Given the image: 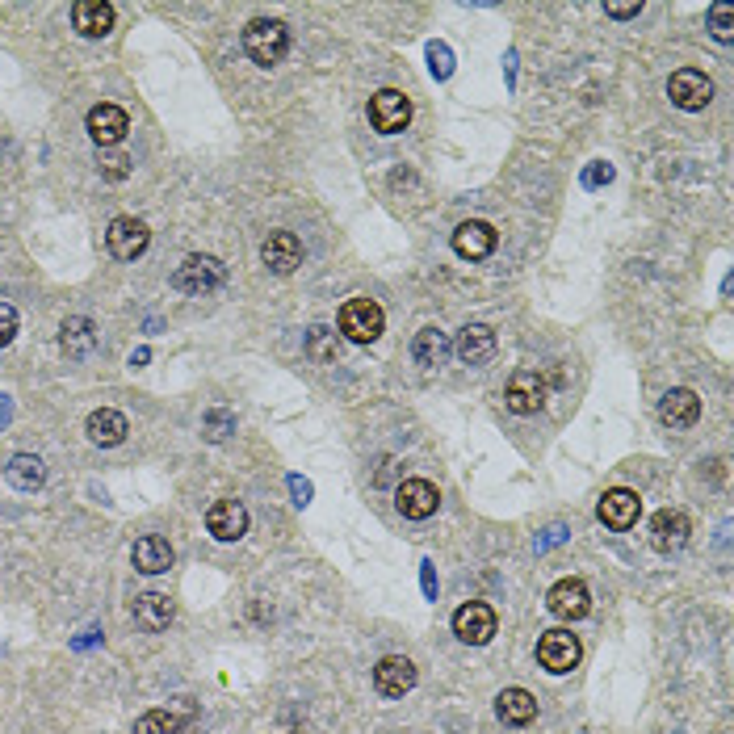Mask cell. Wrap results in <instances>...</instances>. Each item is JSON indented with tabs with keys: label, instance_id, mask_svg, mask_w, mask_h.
Returning a JSON list of instances; mask_svg holds the SVG:
<instances>
[{
	"label": "cell",
	"instance_id": "cell-1",
	"mask_svg": "<svg viewBox=\"0 0 734 734\" xmlns=\"http://www.w3.org/2000/svg\"><path fill=\"white\" fill-rule=\"evenodd\" d=\"M244 51H248L252 63L273 68V63H282L286 51H290V30L282 26V21H273V17H256V21H248V30H244Z\"/></svg>",
	"mask_w": 734,
	"mask_h": 734
},
{
	"label": "cell",
	"instance_id": "cell-2",
	"mask_svg": "<svg viewBox=\"0 0 734 734\" xmlns=\"http://www.w3.org/2000/svg\"><path fill=\"white\" fill-rule=\"evenodd\" d=\"M223 282H227V265L219 261V256H202V252L185 256L181 269L172 273V286H177L181 294H198V298L219 290Z\"/></svg>",
	"mask_w": 734,
	"mask_h": 734
},
{
	"label": "cell",
	"instance_id": "cell-3",
	"mask_svg": "<svg viewBox=\"0 0 734 734\" xmlns=\"http://www.w3.org/2000/svg\"><path fill=\"white\" fill-rule=\"evenodd\" d=\"M382 323H386V315H382L378 302H370V298H353V302H344V307H340V332L349 336L353 344L378 340Z\"/></svg>",
	"mask_w": 734,
	"mask_h": 734
},
{
	"label": "cell",
	"instance_id": "cell-4",
	"mask_svg": "<svg viewBox=\"0 0 734 734\" xmlns=\"http://www.w3.org/2000/svg\"><path fill=\"white\" fill-rule=\"evenodd\" d=\"M579 655H584L579 651V638L567 630H550L537 642V663H542L550 676H567L571 667H579Z\"/></svg>",
	"mask_w": 734,
	"mask_h": 734
},
{
	"label": "cell",
	"instance_id": "cell-5",
	"mask_svg": "<svg viewBox=\"0 0 734 734\" xmlns=\"http://www.w3.org/2000/svg\"><path fill=\"white\" fill-rule=\"evenodd\" d=\"M370 122L378 135H399L407 122H412V101L399 89H382L370 97Z\"/></svg>",
	"mask_w": 734,
	"mask_h": 734
},
{
	"label": "cell",
	"instance_id": "cell-6",
	"mask_svg": "<svg viewBox=\"0 0 734 734\" xmlns=\"http://www.w3.org/2000/svg\"><path fill=\"white\" fill-rule=\"evenodd\" d=\"M453 634H458L462 642H470V646L491 642L495 638V609H491V604H483V600L462 604V609L453 613Z\"/></svg>",
	"mask_w": 734,
	"mask_h": 734
},
{
	"label": "cell",
	"instance_id": "cell-7",
	"mask_svg": "<svg viewBox=\"0 0 734 734\" xmlns=\"http://www.w3.org/2000/svg\"><path fill=\"white\" fill-rule=\"evenodd\" d=\"M667 97H672V105H680V110H705V105L714 101V84H709L705 72L684 68L667 80Z\"/></svg>",
	"mask_w": 734,
	"mask_h": 734
},
{
	"label": "cell",
	"instance_id": "cell-8",
	"mask_svg": "<svg viewBox=\"0 0 734 734\" xmlns=\"http://www.w3.org/2000/svg\"><path fill=\"white\" fill-rule=\"evenodd\" d=\"M395 508L407 516V521H428V516L441 508V491L428 479H407L395 491Z\"/></svg>",
	"mask_w": 734,
	"mask_h": 734
},
{
	"label": "cell",
	"instance_id": "cell-9",
	"mask_svg": "<svg viewBox=\"0 0 734 734\" xmlns=\"http://www.w3.org/2000/svg\"><path fill=\"white\" fill-rule=\"evenodd\" d=\"M504 407H508V412H516V416H533V412H542V407H546V382L537 378L533 370L512 374L508 391H504Z\"/></svg>",
	"mask_w": 734,
	"mask_h": 734
},
{
	"label": "cell",
	"instance_id": "cell-10",
	"mask_svg": "<svg viewBox=\"0 0 734 734\" xmlns=\"http://www.w3.org/2000/svg\"><path fill=\"white\" fill-rule=\"evenodd\" d=\"M105 244H110V252L118 256V261H135V256L147 252L151 231L139 219H131V214H122V219H114L110 231H105Z\"/></svg>",
	"mask_w": 734,
	"mask_h": 734
},
{
	"label": "cell",
	"instance_id": "cell-11",
	"mask_svg": "<svg viewBox=\"0 0 734 734\" xmlns=\"http://www.w3.org/2000/svg\"><path fill=\"white\" fill-rule=\"evenodd\" d=\"M126 131H131V118H126L122 105L101 101V105H93V110H89V135H93V143H97V147H114V143H122V139H126Z\"/></svg>",
	"mask_w": 734,
	"mask_h": 734
},
{
	"label": "cell",
	"instance_id": "cell-12",
	"mask_svg": "<svg viewBox=\"0 0 734 734\" xmlns=\"http://www.w3.org/2000/svg\"><path fill=\"white\" fill-rule=\"evenodd\" d=\"M600 521L609 525V529H617V533H625V529H634L638 525V512H642V500L634 491H625V487H613V491H604V500H600Z\"/></svg>",
	"mask_w": 734,
	"mask_h": 734
},
{
	"label": "cell",
	"instance_id": "cell-13",
	"mask_svg": "<svg viewBox=\"0 0 734 734\" xmlns=\"http://www.w3.org/2000/svg\"><path fill=\"white\" fill-rule=\"evenodd\" d=\"M688 533H693L688 516L676 512V508H663V512H655V521H651V546L659 554H676L688 542Z\"/></svg>",
	"mask_w": 734,
	"mask_h": 734
},
{
	"label": "cell",
	"instance_id": "cell-14",
	"mask_svg": "<svg viewBox=\"0 0 734 734\" xmlns=\"http://www.w3.org/2000/svg\"><path fill=\"white\" fill-rule=\"evenodd\" d=\"M206 529L219 537V542H240L248 533V508L240 500H219L206 512Z\"/></svg>",
	"mask_w": 734,
	"mask_h": 734
},
{
	"label": "cell",
	"instance_id": "cell-15",
	"mask_svg": "<svg viewBox=\"0 0 734 734\" xmlns=\"http://www.w3.org/2000/svg\"><path fill=\"white\" fill-rule=\"evenodd\" d=\"M546 604H550V613L554 617H563V621H579L588 609H592V596H588V588L579 584V579H558V584L550 588V596H546Z\"/></svg>",
	"mask_w": 734,
	"mask_h": 734
},
{
	"label": "cell",
	"instance_id": "cell-16",
	"mask_svg": "<svg viewBox=\"0 0 734 734\" xmlns=\"http://www.w3.org/2000/svg\"><path fill=\"white\" fill-rule=\"evenodd\" d=\"M374 688H378L382 697H403V693H412V688H416V663H412V659H399V655L382 659V663L374 667Z\"/></svg>",
	"mask_w": 734,
	"mask_h": 734
},
{
	"label": "cell",
	"instance_id": "cell-17",
	"mask_svg": "<svg viewBox=\"0 0 734 734\" xmlns=\"http://www.w3.org/2000/svg\"><path fill=\"white\" fill-rule=\"evenodd\" d=\"M453 252L466 256V261H483V256L495 252V227L483 219H470L453 231Z\"/></svg>",
	"mask_w": 734,
	"mask_h": 734
},
{
	"label": "cell",
	"instance_id": "cell-18",
	"mask_svg": "<svg viewBox=\"0 0 734 734\" xmlns=\"http://www.w3.org/2000/svg\"><path fill=\"white\" fill-rule=\"evenodd\" d=\"M261 261L273 269V273H294L302 265V244L294 231H273L269 240L261 244Z\"/></svg>",
	"mask_w": 734,
	"mask_h": 734
},
{
	"label": "cell",
	"instance_id": "cell-19",
	"mask_svg": "<svg viewBox=\"0 0 734 734\" xmlns=\"http://www.w3.org/2000/svg\"><path fill=\"white\" fill-rule=\"evenodd\" d=\"M131 558H135V567H139L143 575H164L172 563H177V554H172L168 537H160V533L139 537L135 550H131Z\"/></svg>",
	"mask_w": 734,
	"mask_h": 734
},
{
	"label": "cell",
	"instance_id": "cell-20",
	"mask_svg": "<svg viewBox=\"0 0 734 734\" xmlns=\"http://www.w3.org/2000/svg\"><path fill=\"white\" fill-rule=\"evenodd\" d=\"M97 323L93 319H84V315H72V319H63V328H59V349L68 353V357H89L93 349H97Z\"/></svg>",
	"mask_w": 734,
	"mask_h": 734
},
{
	"label": "cell",
	"instance_id": "cell-21",
	"mask_svg": "<svg viewBox=\"0 0 734 734\" xmlns=\"http://www.w3.org/2000/svg\"><path fill=\"white\" fill-rule=\"evenodd\" d=\"M659 416H663V424H672V428H693L701 420V399L688 391V386H676V391L663 395Z\"/></svg>",
	"mask_w": 734,
	"mask_h": 734
},
{
	"label": "cell",
	"instance_id": "cell-22",
	"mask_svg": "<svg viewBox=\"0 0 734 734\" xmlns=\"http://www.w3.org/2000/svg\"><path fill=\"white\" fill-rule=\"evenodd\" d=\"M72 21L84 38H105L114 30V5H105V0H76Z\"/></svg>",
	"mask_w": 734,
	"mask_h": 734
},
{
	"label": "cell",
	"instance_id": "cell-23",
	"mask_svg": "<svg viewBox=\"0 0 734 734\" xmlns=\"http://www.w3.org/2000/svg\"><path fill=\"white\" fill-rule=\"evenodd\" d=\"M5 483L17 491H38L47 483V462H42L38 453H13L9 466H5Z\"/></svg>",
	"mask_w": 734,
	"mask_h": 734
},
{
	"label": "cell",
	"instance_id": "cell-24",
	"mask_svg": "<svg viewBox=\"0 0 734 734\" xmlns=\"http://www.w3.org/2000/svg\"><path fill=\"white\" fill-rule=\"evenodd\" d=\"M495 714L508 726H529L537 718V697L525 693V688H504V693L495 697Z\"/></svg>",
	"mask_w": 734,
	"mask_h": 734
},
{
	"label": "cell",
	"instance_id": "cell-25",
	"mask_svg": "<svg viewBox=\"0 0 734 734\" xmlns=\"http://www.w3.org/2000/svg\"><path fill=\"white\" fill-rule=\"evenodd\" d=\"M458 357L466 365H487L495 357V332L487 328V323H470V328H462V336H458Z\"/></svg>",
	"mask_w": 734,
	"mask_h": 734
},
{
	"label": "cell",
	"instance_id": "cell-26",
	"mask_svg": "<svg viewBox=\"0 0 734 734\" xmlns=\"http://www.w3.org/2000/svg\"><path fill=\"white\" fill-rule=\"evenodd\" d=\"M126 433H131V424H126V416L114 412V407H101V412L89 416V441H93V445H105V449H110V445H122Z\"/></svg>",
	"mask_w": 734,
	"mask_h": 734
},
{
	"label": "cell",
	"instance_id": "cell-27",
	"mask_svg": "<svg viewBox=\"0 0 734 734\" xmlns=\"http://www.w3.org/2000/svg\"><path fill=\"white\" fill-rule=\"evenodd\" d=\"M172 600L164 596V592H143V596H135V621L143 625V630H168V621H172Z\"/></svg>",
	"mask_w": 734,
	"mask_h": 734
},
{
	"label": "cell",
	"instance_id": "cell-28",
	"mask_svg": "<svg viewBox=\"0 0 734 734\" xmlns=\"http://www.w3.org/2000/svg\"><path fill=\"white\" fill-rule=\"evenodd\" d=\"M412 357H416V365H424V370H437V365H445V357H449V336H445V332H437V328L416 332V340H412Z\"/></svg>",
	"mask_w": 734,
	"mask_h": 734
},
{
	"label": "cell",
	"instance_id": "cell-29",
	"mask_svg": "<svg viewBox=\"0 0 734 734\" xmlns=\"http://www.w3.org/2000/svg\"><path fill=\"white\" fill-rule=\"evenodd\" d=\"M135 734H185V722L168 709H147V714L135 722Z\"/></svg>",
	"mask_w": 734,
	"mask_h": 734
},
{
	"label": "cell",
	"instance_id": "cell-30",
	"mask_svg": "<svg viewBox=\"0 0 734 734\" xmlns=\"http://www.w3.org/2000/svg\"><path fill=\"white\" fill-rule=\"evenodd\" d=\"M336 353H340V344H336V332H332V328H311V332H307V357H311V361L332 365Z\"/></svg>",
	"mask_w": 734,
	"mask_h": 734
},
{
	"label": "cell",
	"instance_id": "cell-31",
	"mask_svg": "<svg viewBox=\"0 0 734 734\" xmlns=\"http://www.w3.org/2000/svg\"><path fill=\"white\" fill-rule=\"evenodd\" d=\"M709 30H714L718 42H730V38H734V5L718 0V5L709 9Z\"/></svg>",
	"mask_w": 734,
	"mask_h": 734
},
{
	"label": "cell",
	"instance_id": "cell-32",
	"mask_svg": "<svg viewBox=\"0 0 734 734\" xmlns=\"http://www.w3.org/2000/svg\"><path fill=\"white\" fill-rule=\"evenodd\" d=\"M101 177H110V181H122L126 172H131V156H122V151H101Z\"/></svg>",
	"mask_w": 734,
	"mask_h": 734
},
{
	"label": "cell",
	"instance_id": "cell-33",
	"mask_svg": "<svg viewBox=\"0 0 734 734\" xmlns=\"http://www.w3.org/2000/svg\"><path fill=\"white\" fill-rule=\"evenodd\" d=\"M231 428H235V420H231L227 412H219V407H214V412L206 416V437H210V441H223Z\"/></svg>",
	"mask_w": 734,
	"mask_h": 734
},
{
	"label": "cell",
	"instance_id": "cell-34",
	"mask_svg": "<svg viewBox=\"0 0 734 734\" xmlns=\"http://www.w3.org/2000/svg\"><path fill=\"white\" fill-rule=\"evenodd\" d=\"M13 336H17V311L9 307V302H0V349L13 344Z\"/></svg>",
	"mask_w": 734,
	"mask_h": 734
},
{
	"label": "cell",
	"instance_id": "cell-35",
	"mask_svg": "<svg viewBox=\"0 0 734 734\" xmlns=\"http://www.w3.org/2000/svg\"><path fill=\"white\" fill-rule=\"evenodd\" d=\"M604 13H609V17H638L642 13V0H609V5H604Z\"/></svg>",
	"mask_w": 734,
	"mask_h": 734
},
{
	"label": "cell",
	"instance_id": "cell-36",
	"mask_svg": "<svg viewBox=\"0 0 734 734\" xmlns=\"http://www.w3.org/2000/svg\"><path fill=\"white\" fill-rule=\"evenodd\" d=\"M428 59H433V72H437V76H449V72H453L449 51L441 47V42H433V47H428Z\"/></svg>",
	"mask_w": 734,
	"mask_h": 734
},
{
	"label": "cell",
	"instance_id": "cell-37",
	"mask_svg": "<svg viewBox=\"0 0 734 734\" xmlns=\"http://www.w3.org/2000/svg\"><path fill=\"white\" fill-rule=\"evenodd\" d=\"M609 181H613V168L609 164H592L584 172V185H609Z\"/></svg>",
	"mask_w": 734,
	"mask_h": 734
},
{
	"label": "cell",
	"instance_id": "cell-38",
	"mask_svg": "<svg viewBox=\"0 0 734 734\" xmlns=\"http://www.w3.org/2000/svg\"><path fill=\"white\" fill-rule=\"evenodd\" d=\"M290 491L298 495V504H307V495H311V487H307V483H302V479H290Z\"/></svg>",
	"mask_w": 734,
	"mask_h": 734
},
{
	"label": "cell",
	"instance_id": "cell-39",
	"mask_svg": "<svg viewBox=\"0 0 734 734\" xmlns=\"http://www.w3.org/2000/svg\"><path fill=\"white\" fill-rule=\"evenodd\" d=\"M424 592H428V596L437 592V584H433V563H424Z\"/></svg>",
	"mask_w": 734,
	"mask_h": 734
},
{
	"label": "cell",
	"instance_id": "cell-40",
	"mask_svg": "<svg viewBox=\"0 0 734 734\" xmlns=\"http://www.w3.org/2000/svg\"><path fill=\"white\" fill-rule=\"evenodd\" d=\"M5 420H9V403H5V399H0V424H5Z\"/></svg>",
	"mask_w": 734,
	"mask_h": 734
}]
</instances>
